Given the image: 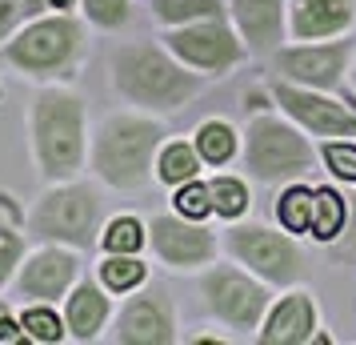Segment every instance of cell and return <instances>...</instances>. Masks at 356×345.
Listing matches in <instances>:
<instances>
[{
	"mask_svg": "<svg viewBox=\"0 0 356 345\" xmlns=\"http://www.w3.org/2000/svg\"><path fill=\"white\" fill-rule=\"evenodd\" d=\"M172 305L161 289H145L124 301V309L116 313V333L113 342L120 345H168L172 333Z\"/></svg>",
	"mask_w": 356,
	"mask_h": 345,
	"instance_id": "obj_9",
	"label": "cell"
},
{
	"mask_svg": "<svg viewBox=\"0 0 356 345\" xmlns=\"http://www.w3.org/2000/svg\"><path fill=\"white\" fill-rule=\"evenodd\" d=\"M232 13H236V24L248 45L273 49L280 40V0H236Z\"/></svg>",
	"mask_w": 356,
	"mask_h": 345,
	"instance_id": "obj_17",
	"label": "cell"
},
{
	"mask_svg": "<svg viewBox=\"0 0 356 345\" xmlns=\"http://www.w3.org/2000/svg\"><path fill=\"white\" fill-rule=\"evenodd\" d=\"M152 17L161 20V24L220 20V0H152Z\"/></svg>",
	"mask_w": 356,
	"mask_h": 345,
	"instance_id": "obj_23",
	"label": "cell"
},
{
	"mask_svg": "<svg viewBox=\"0 0 356 345\" xmlns=\"http://www.w3.org/2000/svg\"><path fill=\"white\" fill-rule=\"evenodd\" d=\"M148 241L156 249V257L172 269H193V265H204L212 257V233H204L200 225L180 221V217H152L148 225Z\"/></svg>",
	"mask_w": 356,
	"mask_h": 345,
	"instance_id": "obj_11",
	"label": "cell"
},
{
	"mask_svg": "<svg viewBox=\"0 0 356 345\" xmlns=\"http://www.w3.org/2000/svg\"><path fill=\"white\" fill-rule=\"evenodd\" d=\"M145 241H148L145 225L136 217H116V221H108V229L100 237V245L108 249V253H140Z\"/></svg>",
	"mask_w": 356,
	"mask_h": 345,
	"instance_id": "obj_26",
	"label": "cell"
},
{
	"mask_svg": "<svg viewBox=\"0 0 356 345\" xmlns=\"http://www.w3.org/2000/svg\"><path fill=\"white\" fill-rule=\"evenodd\" d=\"M20 325H24V337L36 345H56L68 337L65 317H56V309L44 305V301H29L24 313H20Z\"/></svg>",
	"mask_w": 356,
	"mask_h": 345,
	"instance_id": "obj_20",
	"label": "cell"
},
{
	"mask_svg": "<svg viewBox=\"0 0 356 345\" xmlns=\"http://www.w3.org/2000/svg\"><path fill=\"white\" fill-rule=\"evenodd\" d=\"M164 45H168V52L177 61H184L188 68H204V72H220V68L241 61V45H236V36L228 33L220 20L180 24L177 33L164 36Z\"/></svg>",
	"mask_w": 356,
	"mask_h": 345,
	"instance_id": "obj_8",
	"label": "cell"
},
{
	"mask_svg": "<svg viewBox=\"0 0 356 345\" xmlns=\"http://www.w3.org/2000/svg\"><path fill=\"white\" fill-rule=\"evenodd\" d=\"M24 261V209L8 193H0V289L13 285Z\"/></svg>",
	"mask_w": 356,
	"mask_h": 345,
	"instance_id": "obj_16",
	"label": "cell"
},
{
	"mask_svg": "<svg viewBox=\"0 0 356 345\" xmlns=\"http://www.w3.org/2000/svg\"><path fill=\"white\" fill-rule=\"evenodd\" d=\"M353 20V4L348 0H296V17H292V33L296 36H328L344 29Z\"/></svg>",
	"mask_w": 356,
	"mask_h": 345,
	"instance_id": "obj_18",
	"label": "cell"
},
{
	"mask_svg": "<svg viewBox=\"0 0 356 345\" xmlns=\"http://www.w3.org/2000/svg\"><path fill=\"white\" fill-rule=\"evenodd\" d=\"M81 8L97 29H120L129 20V0H81Z\"/></svg>",
	"mask_w": 356,
	"mask_h": 345,
	"instance_id": "obj_30",
	"label": "cell"
},
{
	"mask_svg": "<svg viewBox=\"0 0 356 345\" xmlns=\"http://www.w3.org/2000/svg\"><path fill=\"white\" fill-rule=\"evenodd\" d=\"M276 97L296 121H305L308 129L316 132H348L356 125V113H344L340 105L324 97H308V93H296V89H276Z\"/></svg>",
	"mask_w": 356,
	"mask_h": 345,
	"instance_id": "obj_15",
	"label": "cell"
},
{
	"mask_svg": "<svg viewBox=\"0 0 356 345\" xmlns=\"http://www.w3.org/2000/svg\"><path fill=\"white\" fill-rule=\"evenodd\" d=\"M0 97H4V89H0Z\"/></svg>",
	"mask_w": 356,
	"mask_h": 345,
	"instance_id": "obj_36",
	"label": "cell"
},
{
	"mask_svg": "<svg viewBox=\"0 0 356 345\" xmlns=\"http://www.w3.org/2000/svg\"><path fill=\"white\" fill-rule=\"evenodd\" d=\"M108 321V297L97 281H76L65 301V325L72 342H97Z\"/></svg>",
	"mask_w": 356,
	"mask_h": 345,
	"instance_id": "obj_13",
	"label": "cell"
},
{
	"mask_svg": "<svg viewBox=\"0 0 356 345\" xmlns=\"http://www.w3.org/2000/svg\"><path fill=\"white\" fill-rule=\"evenodd\" d=\"M204 297H209V309L236 329L257 325V317L264 313V301H268L264 289L252 285L236 269H212L209 277H204Z\"/></svg>",
	"mask_w": 356,
	"mask_h": 345,
	"instance_id": "obj_10",
	"label": "cell"
},
{
	"mask_svg": "<svg viewBox=\"0 0 356 345\" xmlns=\"http://www.w3.org/2000/svg\"><path fill=\"white\" fill-rule=\"evenodd\" d=\"M76 277H81V261H76V253H72L68 245H52V241H44L40 249L24 253V261H20L13 285H17L20 301H44V305H56L60 297L72 293Z\"/></svg>",
	"mask_w": 356,
	"mask_h": 345,
	"instance_id": "obj_6",
	"label": "cell"
},
{
	"mask_svg": "<svg viewBox=\"0 0 356 345\" xmlns=\"http://www.w3.org/2000/svg\"><path fill=\"white\" fill-rule=\"evenodd\" d=\"M24 229L36 241L68 249H92L100 233V197L92 185L81 181H52L33 209L24 213Z\"/></svg>",
	"mask_w": 356,
	"mask_h": 345,
	"instance_id": "obj_4",
	"label": "cell"
},
{
	"mask_svg": "<svg viewBox=\"0 0 356 345\" xmlns=\"http://www.w3.org/2000/svg\"><path fill=\"white\" fill-rule=\"evenodd\" d=\"M196 169H200V148H193L188 141H172V145L161 148L156 173H161L164 185H184V181H193Z\"/></svg>",
	"mask_w": 356,
	"mask_h": 345,
	"instance_id": "obj_22",
	"label": "cell"
},
{
	"mask_svg": "<svg viewBox=\"0 0 356 345\" xmlns=\"http://www.w3.org/2000/svg\"><path fill=\"white\" fill-rule=\"evenodd\" d=\"M81 24L68 13H44V17L24 20L17 33L0 45V65L17 68L24 77H60L76 52H81Z\"/></svg>",
	"mask_w": 356,
	"mask_h": 345,
	"instance_id": "obj_5",
	"label": "cell"
},
{
	"mask_svg": "<svg viewBox=\"0 0 356 345\" xmlns=\"http://www.w3.org/2000/svg\"><path fill=\"white\" fill-rule=\"evenodd\" d=\"M76 0H24V17H44V13H68Z\"/></svg>",
	"mask_w": 356,
	"mask_h": 345,
	"instance_id": "obj_33",
	"label": "cell"
},
{
	"mask_svg": "<svg viewBox=\"0 0 356 345\" xmlns=\"http://www.w3.org/2000/svg\"><path fill=\"white\" fill-rule=\"evenodd\" d=\"M344 56L348 45H328V49H296L280 56V68L289 72L292 81L305 84H332L344 72Z\"/></svg>",
	"mask_w": 356,
	"mask_h": 345,
	"instance_id": "obj_14",
	"label": "cell"
},
{
	"mask_svg": "<svg viewBox=\"0 0 356 345\" xmlns=\"http://www.w3.org/2000/svg\"><path fill=\"white\" fill-rule=\"evenodd\" d=\"M24 20H29L24 17V0H0V45L17 33Z\"/></svg>",
	"mask_w": 356,
	"mask_h": 345,
	"instance_id": "obj_32",
	"label": "cell"
},
{
	"mask_svg": "<svg viewBox=\"0 0 356 345\" xmlns=\"http://www.w3.org/2000/svg\"><path fill=\"white\" fill-rule=\"evenodd\" d=\"M113 84L120 97L140 105V109H180L200 89L193 72H184V65H177L168 52L148 45V40L116 49Z\"/></svg>",
	"mask_w": 356,
	"mask_h": 345,
	"instance_id": "obj_2",
	"label": "cell"
},
{
	"mask_svg": "<svg viewBox=\"0 0 356 345\" xmlns=\"http://www.w3.org/2000/svg\"><path fill=\"white\" fill-rule=\"evenodd\" d=\"M196 148H200L204 161L225 164L236 153V137H232V129H228L225 121H209V125H200V132H196Z\"/></svg>",
	"mask_w": 356,
	"mask_h": 345,
	"instance_id": "obj_25",
	"label": "cell"
},
{
	"mask_svg": "<svg viewBox=\"0 0 356 345\" xmlns=\"http://www.w3.org/2000/svg\"><path fill=\"white\" fill-rule=\"evenodd\" d=\"M353 113H356V109H353Z\"/></svg>",
	"mask_w": 356,
	"mask_h": 345,
	"instance_id": "obj_37",
	"label": "cell"
},
{
	"mask_svg": "<svg viewBox=\"0 0 356 345\" xmlns=\"http://www.w3.org/2000/svg\"><path fill=\"white\" fill-rule=\"evenodd\" d=\"M324 161H328V169H332L337 177L356 181V148L353 145H328L324 148Z\"/></svg>",
	"mask_w": 356,
	"mask_h": 345,
	"instance_id": "obj_31",
	"label": "cell"
},
{
	"mask_svg": "<svg viewBox=\"0 0 356 345\" xmlns=\"http://www.w3.org/2000/svg\"><path fill=\"white\" fill-rule=\"evenodd\" d=\"M232 253L241 257L244 265H252L257 273L273 281H289L296 273V249L280 237V233L268 229H236L232 233Z\"/></svg>",
	"mask_w": 356,
	"mask_h": 345,
	"instance_id": "obj_12",
	"label": "cell"
},
{
	"mask_svg": "<svg viewBox=\"0 0 356 345\" xmlns=\"http://www.w3.org/2000/svg\"><path fill=\"white\" fill-rule=\"evenodd\" d=\"M312 337V305H308V297H289L280 309L268 317V325L260 333V342L268 345H296V342H308Z\"/></svg>",
	"mask_w": 356,
	"mask_h": 345,
	"instance_id": "obj_19",
	"label": "cell"
},
{
	"mask_svg": "<svg viewBox=\"0 0 356 345\" xmlns=\"http://www.w3.org/2000/svg\"><path fill=\"white\" fill-rule=\"evenodd\" d=\"M145 261L136 257V253H108L104 261H100V285L104 289H113V293H129L136 289L140 281H145Z\"/></svg>",
	"mask_w": 356,
	"mask_h": 345,
	"instance_id": "obj_21",
	"label": "cell"
},
{
	"mask_svg": "<svg viewBox=\"0 0 356 345\" xmlns=\"http://www.w3.org/2000/svg\"><path fill=\"white\" fill-rule=\"evenodd\" d=\"M172 201H177L180 217H193V221H200V217H209V213H212V193H209V185H200L196 177L180 185Z\"/></svg>",
	"mask_w": 356,
	"mask_h": 345,
	"instance_id": "obj_29",
	"label": "cell"
},
{
	"mask_svg": "<svg viewBox=\"0 0 356 345\" xmlns=\"http://www.w3.org/2000/svg\"><path fill=\"white\" fill-rule=\"evenodd\" d=\"M344 201L332 193V189H316L312 193V221H308V233L316 237V241H332L344 225Z\"/></svg>",
	"mask_w": 356,
	"mask_h": 345,
	"instance_id": "obj_24",
	"label": "cell"
},
{
	"mask_svg": "<svg viewBox=\"0 0 356 345\" xmlns=\"http://www.w3.org/2000/svg\"><path fill=\"white\" fill-rule=\"evenodd\" d=\"M353 217H356V205H353Z\"/></svg>",
	"mask_w": 356,
	"mask_h": 345,
	"instance_id": "obj_35",
	"label": "cell"
},
{
	"mask_svg": "<svg viewBox=\"0 0 356 345\" xmlns=\"http://www.w3.org/2000/svg\"><path fill=\"white\" fill-rule=\"evenodd\" d=\"M209 193H212V213H220V217H241L244 205H248L244 185L232 181V177H216L209 185Z\"/></svg>",
	"mask_w": 356,
	"mask_h": 345,
	"instance_id": "obj_27",
	"label": "cell"
},
{
	"mask_svg": "<svg viewBox=\"0 0 356 345\" xmlns=\"http://www.w3.org/2000/svg\"><path fill=\"white\" fill-rule=\"evenodd\" d=\"M161 125L136 113L104 116L92 141V173L113 189H140L152 173V157L161 148Z\"/></svg>",
	"mask_w": 356,
	"mask_h": 345,
	"instance_id": "obj_3",
	"label": "cell"
},
{
	"mask_svg": "<svg viewBox=\"0 0 356 345\" xmlns=\"http://www.w3.org/2000/svg\"><path fill=\"white\" fill-rule=\"evenodd\" d=\"M276 213L289 225V233H305L308 221H312V193L308 189H289L280 197V205H276Z\"/></svg>",
	"mask_w": 356,
	"mask_h": 345,
	"instance_id": "obj_28",
	"label": "cell"
},
{
	"mask_svg": "<svg viewBox=\"0 0 356 345\" xmlns=\"http://www.w3.org/2000/svg\"><path fill=\"white\" fill-rule=\"evenodd\" d=\"M29 145L36 173L52 181H72L84 169L88 137H84V100L65 84H44L29 105Z\"/></svg>",
	"mask_w": 356,
	"mask_h": 345,
	"instance_id": "obj_1",
	"label": "cell"
},
{
	"mask_svg": "<svg viewBox=\"0 0 356 345\" xmlns=\"http://www.w3.org/2000/svg\"><path fill=\"white\" fill-rule=\"evenodd\" d=\"M4 313H13V305H8V301H4V297H0V317H4Z\"/></svg>",
	"mask_w": 356,
	"mask_h": 345,
	"instance_id": "obj_34",
	"label": "cell"
},
{
	"mask_svg": "<svg viewBox=\"0 0 356 345\" xmlns=\"http://www.w3.org/2000/svg\"><path fill=\"white\" fill-rule=\"evenodd\" d=\"M308 161H312V153L292 129L276 125V121H252V129H248V169L260 181L305 173Z\"/></svg>",
	"mask_w": 356,
	"mask_h": 345,
	"instance_id": "obj_7",
	"label": "cell"
}]
</instances>
